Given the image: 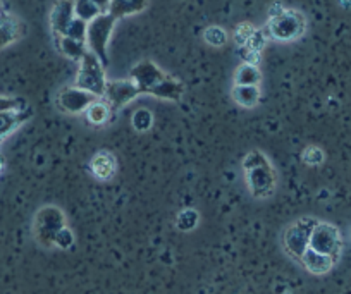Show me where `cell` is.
I'll use <instances>...</instances> for the list:
<instances>
[{
  "label": "cell",
  "mask_w": 351,
  "mask_h": 294,
  "mask_svg": "<svg viewBox=\"0 0 351 294\" xmlns=\"http://www.w3.org/2000/svg\"><path fill=\"white\" fill-rule=\"evenodd\" d=\"M74 86L81 88L84 91H90V93L97 95L99 98H102L104 93H106L107 79L106 74H104V64L90 50L81 59L80 73H77Z\"/></svg>",
  "instance_id": "cell-1"
},
{
  "label": "cell",
  "mask_w": 351,
  "mask_h": 294,
  "mask_svg": "<svg viewBox=\"0 0 351 294\" xmlns=\"http://www.w3.org/2000/svg\"><path fill=\"white\" fill-rule=\"evenodd\" d=\"M319 222L320 221L313 217H302L286 229L285 236H282V245L291 258L298 260V262L302 260L306 249L310 248V236Z\"/></svg>",
  "instance_id": "cell-2"
},
{
  "label": "cell",
  "mask_w": 351,
  "mask_h": 294,
  "mask_svg": "<svg viewBox=\"0 0 351 294\" xmlns=\"http://www.w3.org/2000/svg\"><path fill=\"white\" fill-rule=\"evenodd\" d=\"M306 29V19L302 12L286 9L281 16L271 19L267 25V33L278 42H291L300 38Z\"/></svg>",
  "instance_id": "cell-3"
},
{
  "label": "cell",
  "mask_w": 351,
  "mask_h": 294,
  "mask_svg": "<svg viewBox=\"0 0 351 294\" xmlns=\"http://www.w3.org/2000/svg\"><path fill=\"white\" fill-rule=\"evenodd\" d=\"M66 228V215L57 207H43L35 217V238L45 248H52L57 232Z\"/></svg>",
  "instance_id": "cell-4"
},
{
  "label": "cell",
  "mask_w": 351,
  "mask_h": 294,
  "mask_svg": "<svg viewBox=\"0 0 351 294\" xmlns=\"http://www.w3.org/2000/svg\"><path fill=\"white\" fill-rule=\"evenodd\" d=\"M114 25H116V19L110 14H100L92 23H88L86 47L90 52L99 57L104 66L109 62V59H107V43H109Z\"/></svg>",
  "instance_id": "cell-5"
},
{
  "label": "cell",
  "mask_w": 351,
  "mask_h": 294,
  "mask_svg": "<svg viewBox=\"0 0 351 294\" xmlns=\"http://www.w3.org/2000/svg\"><path fill=\"white\" fill-rule=\"evenodd\" d=\"M310 248L313 252H319L322 255L330 256L334 262H337L343 248V239H341L339 229L329 222H319L310 236Z\"/></svg>",
  "instance_id": "cell-6"
},
{
  "label": "cell",
  "mask_w": 351,
  "mask_h": 294,
  "mask_svg": "<svg viewBox=\"0 0 351 294\" xmlns=\"http://www.w3.org/2000/svg\"><path fill=\"white\" fill-rule=\"evenodd\" d=\"M97 100H100V98L90 91H84L77 86H66L59 91L56 102L62 112L83 114Z\"/></svg>",
  "instance_id": "cell-7"
},
{
  "label": "cell",
  "mask_w": 351,
  "mask_h": 294,
  "mask_svg": "<svg viewBox=\"0 0 351 294\" xmlns=\"http://www.w3.org/2000/svg\"><path fill=\"white\" fill-rule=\"evenodd\" d=\"M138 95H140V90H138L136 84L131 79L107 81L106 93H104L102 100H106L110 109L117 110L121 107L128 106Z\"/></svg>",
  "instance_id": "cell-8"
},
{
  "label": "cell",
  "mask_w": 351,
  "mask_h": 294,
  "mask_svg": "<svg viewBox=\"0 0 351 294\" xmlns=\"http://www.w3.org/2000/svg\"><path fill=\"white\" fill-rule=\"evenodd\" d=\"M167 74L152 60H141L131 69V81L136 84L140 93H148L155 84L160 83Z\"/></svg>",
  "instance_id": "cell-9"
},
{
  "label": "cell",
  "mask_w": 351,
  "mask_h": 294,
  "mask_svg": "<svg viewBox=\"0 0 351 294\" xmlns=\"http://www.w3.org/2000/svg\"><path fill=\"white\" fill-rule=\"evenodd\" d=\"M246 182L255 198H265L271 196L276 186V175L272 171V165L265 167H256L252 171H246Z\"/></svg>",
  "instance_id": "cell-10"
},
{
  "label": "cell",
  "mask_w": 351,
  "mask_h": 294,
  "mask_svg": "<svg viewBox=\"0 0 351 294\" xmlns=\"http://www.w3.org/2000/svg\"><path fill=\"white\" fill-rule=\"evenodd\" d=\"M74 18H76L74 16V0H59L50 14V25H52V32L56 33V36L64 35Z\"/></svg>",
  "instance_id": "cell-11"
},
{
  "label": "cell",
  "mask_w": 351,
  "mask_h": 294,
  "mask_svg": "<svg viewBox=\"0 0 351 294\" xmlns=\"http://www.w3.org/2000/svg\"><path fill=\"white\" fill-rule=\"evenodd\" d=\"M300 263L305 267V270H308L310 273H313V275H324V273L332 270L334 263L336 262H334L330 256L322 255V253L313 252L312 248H308L305 252V255L302 256V260H300Z\"/></svg>",
  "instance_id": "cell-12"
},
{
  "label": "cell",
  "mask_w": 351,
  "mask_h": 294,
  "mask_svg": "<svg viewBox=\"0 0 351 294\" xmlns=\"http://www.w3.org/2000/svg\"><path fill=\"white\" fill-rule=\"evenodd\" d=\"M184 93V84L181 83L180 79H176V77L165 76L164 79L160 81L158 84H155L148 95H154L157 98H164V100H180Z\"/></svg>",
  "instance_id": "cell-13"
},
{
  "label": "cell",
  "mask_w": 351,
  "mask_h": 294,
  "mask_svg": "<svg viewBox=\"0 0 351 294\" xmlns=\"http://www.w3.org/2000/svg\"><path fill=\"white\" fill-rule=\"evenodd\" d=\"M147 8L148 0H110L107 14H110L117 21V19L126 18V16L138 14Z\"/></svg>",
  "instance_id": "cell-14"
},
{
  "label": "cell",
  "mask_w": 351,
  "mask_h": 294,
  "mask_svg": "<svg viewBox=\"0 0 351 294\" xmlns=\"http://www.w3.org/2000/svg\"><path fill=\"white\" fill-rule=\"evenodd\" d=\"M56 43H57V49L60 50V53H62V56H66L67 59H71V60H77V62H81V59L84 57V53L88 52L86 43L77 42V40L69 38V36L57 35Z\"/></svg>",
  "instance_id": "cell-15"
},
{
  "label": "cell",
  "mask_w": 351,
  "mask_h": 294,
  "mask_svg": "<svg viewBox=\"0 0 351 294\" xmlns=\"http://www.w3.org/2000/svg\"><path fill=\"white\" fill-rule=\"evenodd\" d=\"M92 172L99 179H110L116 172V158H114L112 154H107V151H100L93 157L92 160Z\"/></svg>",
  "instance_id": "cell-16"
},
{
  "label": "cell",
  "mask_w": 351,
  "mask_h": 294,
  "mask_svg": "<svg viewBox=\"0 0 351 294\" xmlns=\"http://www.w3.org/2000/svg\"><path fill=\"white\" fill-rule=\"evenodd\" d=\"M32 117V109H26L23 112H12V114H0V141L4 140L8 134H11L16 127L21 126L23 123Z\"/></svg>",
  "instance_id": "cell-17"
},
{
  "label": "cell",
  "mask_w": 351,
  "mask_h": 294,
  "mask_svg": "<svg viewBox=\"0 0 351 294\" xmlns=\"http://www.w3.org/2000/svg\"><path fill=\"white\" fill-rule=\"evenodd\" d=\"M231 95L232 100H234L238 106L246 107V109L255 107L260 100L258 86H241V84H234Z\"/></svg>",
  "instance_id": "cell-18"
},
{
  "label": "cell",
  "mask_w": 351,
  "mask_h": 294,
  "mask_svg": "<svg viewBox=\"0 0 351 294\" xmlns=\"http://www.w3.org/2000/svg\"><path fill=\"white\" fill-rule=\"evenodd\" d=\"M18 36H19V28L16 19H12L11 16L2 14V12H0V49H2V47H8L9 43L18 40Z\"/></svg>",
  "instance_id": "cell-19"
},
{
  "label": "cell",
  "mask_w": 351,
  "mask_h": 294,
  "mask_svg": "<svg viewBox=\"0 0 351 294\" xmlns=\"http://www.w3.org/2000/svg\"><path fill=\"white\" fill-rule=\"evenodd\" d=\"M260 71L256 66L252 64H241L234 74V84H241V86H258L260 83Z\"/></svg>",
  "instance_id": "cell-20"
},
{
  "label": "cell",
  "mask_w": 351,
  "mask_h": 294,
  "mask_svg": "<svg viewBox=\"0 0 351 294\" xmlns=\"http://www.w3.org/2000/svg\"><path fill=\"white\" fill-rule=\"evenodd\" d=\"M110 112H112V109L107 106L106 100L100 98V100H97L95 103H92V106L88 107V110L84 114H86L88 123L95 124V126H102V124H106L107 121H109Z\"/></svg>",
  "instance_id": "cell-21"
},
{
  "label": "cell",
  "mask_w": 351,
  "mask_h": 294,
  "mask_svg": "<svg viewBox=\"0 0 351 294\" xmlns=\"http://www.w3.org/2000/svg\"><path fill=\"white\" fill-rule=\"evenodd\" d=\"M102 14L92 0H74V16L84 23H92Z\"/></svg>",
  "instance_id": "cell-22"
},
{
  "label": "cell",
  "mask_w": 351,
  "mask_h": 294,
  "mask_svg": "<svg viewBox=\"0 0 351 294\" xmlns=\"http://www.w3.org/2000/svg\"><path fill=\"white\" fill-rule=\"evenodd\" d=\"M198 221H200V215L195 208H184L176 217V228L180 229L181 232H190L197 228Z\"/></svg>",
  "instance_id": "cell-23"
},
{
  "label": "cell",
  "mask_w": 351,
  "mask_h": 294,
  "mask_svg": "<svg viewBox=\"0 0 351 294\" xmlns=\"http://www.w3.org/2000/svg\"><path fill=\"white\" fill-rule=\"evenodd\" d=\"M28 109L26 100L18 97H0V114H12V112H23Z\"/></svg>",
  "instance_id": "cell-24"
},
{
  "label": "cell",
  "mask_w": 351,
  "mask_h": 294,
  "mask_svg": "<svg viewBox=\"0 0 351 294\" xmlns=\"http://www.w3.org/2000/svg\"><path fill=\"white\" fill-rule=\"evenodd\" d=\"M131 124H133V127L136 131L145 133V131L150 130L152 124H154V116H152L150 110L138 109L136 112L133 114V117H131Z\"/></svg>",
  "instance_id": "cell-25"
},
{
  "label": "cell",
  "mask_w": 351,
  "mask_h": 294,
  "mask_svg": "<svg viewBox=\"0 0 351 294\" xmlns=\"http://www.w3.org/2000/svg\"><path fill=\"white\" fill-rule=\"evenodd\" d=\"M204 40L212 47H222L228 43V33L221 26H208L204 32Z\"/></svg>",
  "instance_id": "cell-26"
},
{
  "label": "cell",
  "mask_w": 351,
  "mask_h": 294,
  "mask_svg": "<svg viewBox=\"0 0 351 294\" xmlns=\"http://www.w3.org/2000/svg\"><path fill=\"white\" fill-rule=\"evenodd\" d=\"M86 32H88V23L74 18V21L71 23L69 28H67L66 33H64V36H69V38L77 40V42L86 43Z\"/></svg>",
  "instance_id": "cell-27"
},
{
  "label": "cell",
  "mask_w": 351,
  "mask_h": 294,
  "mask_svg": "<svg viewBox=\"0 0 351 294\" xmlns=\"http://www.w3.org/2000/svg\"><path fill=\"white\" fill-rule=\"evenodd\" d=\"M265 165H271V164H269L267 157H265L262 151H250V154L245 157V160H243V169H245V172L252 171V169H256V167H265Z\"/></svg>",
  "instance_id": "cell-28"
},
{
  "label": "cell",
  "mask_w": 351,
  "mask_h": 294,
  "mask_svg": "<svg viewBox=\"0 0 351 294\" xmlns=\"http://www.w3.org/2000/svg\"><path fill=\"white\" fill-rule=\"evenodd\" d=\"M303 164L306 165H320L326 160V155H324L322 148L319 147H306L305 151L302 155Z\"/></svg>",
  "instance_id": "cell-29"
},
{
  "label": "cell",
  "mask_w": 351,
  "mask_h": 294,
  "mask_svg": "<svg viewBox=\"0 0 351 294\" xmlns=\"http://www.w3.org/2000/svg\"><path fill=\"white\" fill-rule=\"evenodd\" d=\"M73 245H74V234L73 231L66 225V228H62L59 232H57L53 246H57V248L60 249H69L73 248Z\"/></svg>",
  "instance_id": "cell-30"
},
{
  "label": "cell",
  "mask_w": 351,
  "mask_h": 294,
  "mask_svg": "<svg viewBox=\"0 0 351 294\" xmlns=\"http://www.w3.org/2000/svg\"><path fill=\"white\" fill-rule=\"evenodd\" d=\"M253 32H255V28H253L252 25H248V23H245V25H239L238 28H236L234 32V42L238 47H246V43H248V40L252 38Z\"/></svg>",
  "instance_id": "cell-31"
},
{
  "label": "cell",
  "mask_w": 351,
  "mask_h": 294,
  "mask_svg": "<svg viewBox=\"0 0 351 294\" xmlns=\"http://www.w3.org/2000/svg\"><path fill=\"white\" fill-rule=\"evenodd\" d=\"M265 42H267V36H265V33L263 32H253L252 38L248 40V43H246V49L252 50V52H256L260 53V50L265 47Z\"/></svg>",
  "instance_id": "cell-32"
},
{
  "label": "cell",
  "mask_w": 351,
  "mask_h": 294,
  "mask_svg": "<svg viewBox=\"0 0 351 294\" xmlns=\"http://www.w3.org/2000/svg\"><path fill=\"white\" fill-rule=\"evenodd\" d=\"M285 11H286L285 5H282L281 2H276V4L272 5L271 9H269V18H271V19L278 18V16H281Z\"/></svg>",
  "instance_id": "cell-33"
},
{
  "label": "cell",
  "mask_w": 351,
  "mask_h": 294,
  "mask_svg": "<svg viewBox=\"0 0 351 294\" xmlns=\"http://www.w3.org/2000/svg\"><path fill=\"white\" fill-rule=\"evenodd\" d=\"M92 2L100 9V12H102V14H107V11H109L110 0H92Z\"/></svg>",
  "instance_id": "cell-34"
},
{
  "label": "cell",
  "mask_w": 351,
  "mask_h": 294,
  "mask_svg": "<svg viewBox=\"0 0 351 294\" xmlns=\"http://www.w3.org/2000/svg\"><path fill=\"white\" fill-rule=\"evenodd\" d=\"M4 165H5V160H4V155L0 154V172L4 171Z\"/></svg>",
  "instance_id": "cell-35"
},
{
  "label": "cell",
  "mask_w": 351,
  "mask_h": 294,
  "mask_svg": "<svg viewBox=\"0 0 351 294\" xmlns=\"http://www.w3.org/2000/svg\"><path fill=\"white\" fill-rule=\"evenodd\" d=\"M286 294H289V293H286Z\"/></svg>",
  "instance_id": "cell-36"
},
{
  "label": "cell",
  "mask_w": 351,
  "mask_h": 294,
  "mask_svg": "<svg viewBox=\"0 0 351 294\" xmlns=\"http://www.w3.org/2000/svg\"><path fill=\"white\" fill-rule=\"evenodd\" d=\"M350 234H351V232H350Z\"/></svg>",
  "instance_id": "cell-37"
}]
</instances>
